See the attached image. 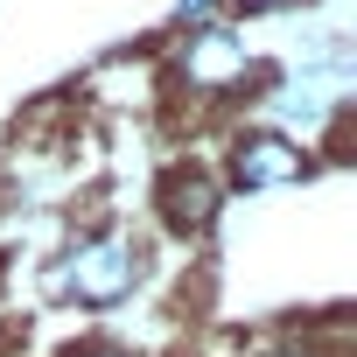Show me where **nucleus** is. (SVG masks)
Instances as JSON below:
<instances>
[{
    "instance_id": "nucleus-1",
    "label": "nucleus",
    "mask_w": 357,
    "mask_h": 357,
    "mask_svg": "<svg viewBox=\"0 0 357 357\" xmlns=\"http://www.w3.org/2000/svg\"><path fill=\"white\" fill-rule=\"evenodd\" d=\"M140 245L119 238V231H98V238H77L56 266H50V294L56 301H77V308H112L140 287Z\"/></svg>"
},
{
    "instance_id": "nucleus-2",
    "label": "nucleus",
    "mask_w": 357,
    "mask_h": 357,
    "mask_svg": "<svg viewBox=\"0 0 357 357\" xmlns=\"http://www.w3.org/2000/svg\"><path fill=\"white\" fill-rule=\"evenodd\" d=\"M350 91H357V56H350L343 36H322V43L301 56V70H294L266 105H273L280 126H322V119H336V112L350 105Z\"/></svg>"
},
{
    "instance_id": "nucleus-3",
    "label": "nucleus",
    "mask_w": 357,
    "mask_h": 357,
    "mask_svg": "<svg viewBox=\"0 0 357 357\" xmlns=\"http://www.w3.org/2000/svg\"><path fill=\"white\" fill-rule=\"evenodd\" d=\"M301 175H308V147H301L294 133H280V126H252V133L231 140V183H238L245 197L287 190V183H301Z\"/></svg>"
},
{
    "instance_id": "nucleus-4",
    "label": "nucleus",
    "mask_w": 357,
    "mask_h": 357,
    "mask_svg": "<svg viewBox=\"0 0 357 357\" xmlns=\"http://www.w3.org/2000/svg\"><path fill=\"white\" fill-rule=\"evenodd\" d=\"M175 63H183V84H190V91H238V84L252 77V50H245V36L225 29V22L190 29Z\"/></svg>"
},
{
    "instance_id": "nucleus-5",
    "label": "nucleus",
    "mask_w": 357,
    "mask_h": 357,
    "mask_svg": "<svg viewBox=\"0 0 357 357\" xmlns=\"http://www.w3.org/2000/svg\"><path fill=\"white\" fill-rule=\"evenodd\" d=\"M218 183L204 168H175L168 183H161V218L175 225V231H211V218H218Z\"/></svg>"
},
{
    "instance_id": "nucleus-6",
    "label": "nucleus",
    "mask_w": 357,
    "mask_h": 357,
    "mask_svg": "<svg viewBox=\"0 0 357 357\" xmlns=\"http://www.w3.org/2000/svg\"><path fill=\"white\" fill-rule=\"evenodd\" d=\"M218 15V0H183V8H175V22H183V29H204Z\"/></svg>"
},
{
    "instance_id": "nucleus-7",
    "label": "nucleus",
    "mask_w": 357,
    "mask_h": 357,
    "mask_svg": "<svg viewBox=\"0 0 357 357\" xmlns=\"http://www.w3.org/2000/svg\"><path fill=\"white\" fill-rule=\"evenodd\" d=\"M231 8H245V15H273V8H294V0H231Z\"/></svg>"
},
{
    "instance_id": "nucleus-8",
    "label": "nucleus",
    "mask_w": 357,
    "mask_h": 357,
    "mask_svg": "<svg viewBox=\"0 0 357 357\" xmlns=\"http://www.w3.org/2000/svg\"><path fill=\"white\" fill-rule=\"evenodd\" d=\"M70 357H133V350H112V343H84V350H70Z\"/></svg>"
}]
</instances>
